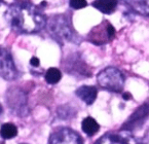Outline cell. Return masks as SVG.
<instances>
[{
    "instance_id": "obj_4",
    "label": "cell",
    "mask_w": 149,
    "mask_h": 144,
    "mask_svg": "<svg viewBox=\"0 0 149 144\" xmlns=\"http://www.w3.org/2000/svg\"><path fill=\"white\" fill-rule=\"evenodd\" d=\"M115 28L109 21H103L101 24L95 26L88 34V40L96 45H103L114 38Z\"/></svg>"
},
{
    "instance_id": "obj_10",
    "label": "cell",
    "mask_w": 149,
    "mask_h": 144,
    "mask_svg": "<svg viewBox=\"0 0 149 144\" xmlns=\"http://www.w3.org/2000/svg\"><path fill=\"white\" fill-rule=\"evenodd\" d=\"M135 142L133 140V136L131 135V132L129 131H123L121 130L120 132L117 133H113L110 132L107 133L101 138L99 139L96 143H104V144H115V143H132Z\"/></svg>"
},
{
    "instance_id": "obj_8",
    "label": "cell",
    "mask_w": 149,
    "mask_h": 144,
    "mask_svg": "<svg viewBox=\"0 0 149 144\" xmlns=\"http://www.w3.org/2000/svg\"><path fill=\"white\" fill-rule=\"evenodd\" d=\"M149 116V103H144L139 106L133 113L131 114L127 122L121 126L120 130L123 131L132 132L138 128L142 127V124L145 122L146 118Z\"/></svg>"
},
{
    "instance_id": "obj_16",
    "label": "cell",
    "mask_w": 149,
    "mask_h": 144,
    "mask_svg": "<svg viewBox=\"0 0 149 144\" xmlns=\"http://www.w3.org/2000/svg\"><path fill=\"white\" fill-rule=\"evenodd\" d=\"M45 80L49 85H56L62 78V73L58 68H49L45 73Z\"/></svg>"
},
{
    "instance_id": "obj_12",
    "label": "cell",
    "mask_w": 149,
    "mask_h": 144,
    "mask_svg": "<svg viewBox=\"0 0 149 144\" xmlns=\"http://www.w3.org/2000/svg\"><path fill=\"white\" fill-rule=\"evenodd\" d=\"M131 10L141 15H149V0H123Z\"/></svg>"
},
{
    "instance_id": "obj_7",
    "label": "cell",
    "mask_w": 149,
    "mask_h": 144,
    "mask_svg": "<svg viewBox=\"0 0 149 144\" xmlns=\"http://www.w3.org/2000/svg\"><path fill=\"white\" fill-rule=\"evenodd\" d=\"M48 142L52 144H81L84 143V139L77 132L71 130L70 128H59L51 134Z\"/></svg>"
},
{
    "instance_id": "obj_15",
    "label": "cell",
    "mask_w": 149,
    "mask_h": 144,
    "mask_svg": "<svg viewBox=\"0 0 149 144\" xmlns=\"http://www.w3.org/2000/svg\"><path fill=\"white\" fill-rule=\"evenodd\" d=\"M18 135V128L13 124H3L0 128V136L3 139H13Z\"/></svg>"
},
{
    "instance_id": "obj_3",
    "label": "cell",
    "mask_w": 149,
    "mask_h": 144,
    "mask_svg": "<svg viewBox=\"0 0 149 144\" xmlns=\"http://www.w3.org/2000/svg\"><path fill=\"white\" fill-rule=\"evenodd\" d=\"M99 85L112 93H121L125 87V75L115 67H107L97 75Z\"/></svg>"
},
{
    "instance_id": "obj_14",
    "label": "cell",
    "mask_w": 149,
    "mask_h": 144,
    "mask_svg": "<svg viewBox=\"0 0 149 144\" xmlns=\"http://www.w3.org/2000/svg\"><path fill=\"white\" fill-rule=\"evenodd\" d=\"M81 129L88 136H93L99 132L100 124L97 122V120L95 118L88 116L81 122Z\"/></svg>"
},
{
    "instance_id": "obj_9",
    "label": "cell",
    "mask_w": 149,
    "mask_h": 144,
    "mask_svg": "<svg viewBox=\"0 0 149 144\" xmlns=\"http://www.w3.org/2000/svg\"><path fill=\"white\" fill-rule=\"evenodd\" d=\"M64 67L67 70L68 73L72 75H79V76H92V71L90 70L88 66L84 63L80 57L74 56L68 58L66 60V63H64Z\"/></svg>"
},
{
    "instance_id": "obj_1",
    "label": "cell",
    "mask_w": 149,
    "mask_h": 144,
    "mask_svg": "<svg viewBox=\"0 0 149 144\" xmlns=\"http://www.w3.org/2000/svg\"><path fill=\"white\" fill-rule=\"evenodd\" d=\"M4 17L10 28L21 34L40 32L47 22L39 7L28 1L11 4L5 11Z\"/></svg>"
},
{
    "instance_id": "obj_20",
    "label": "cell",
    "mask_w": 149,
    "mask_h": 144,
    "mask_svg": "<svg viewBox=\"0 0 149 144\" xmlns=\"http://www.w3.org/2000/svg\"><path fill=\"white\" fill-rule=\"evenodd\" d=\"M1 112H2V107L0 106V114H1Z\"/></svg>"
},
{
    "instance_id": "obj_13",
    "label": "cell",
    "mask_w": 149,
    "mask_h": 144,
    "mask_svg": "<svg viewBox=\"0 0 149 144\" xmlns=\"http://www.w3.org/2000/svg\"><path fill=\"white\" fill-rule=\"evenodd\" d=\"M92 5L105 15H111L117 7V0H95Z\"/></svg>"
},
{
    "instance_id": "obj_21",
    "label": "cell",
    "mask_w": 149,
    "mask_h": 144,
    "mask_svg": "<svg viewBox=\"0 0 149 144\" xmlns=\"http://www.w3.org/2000/svg\"><path fill=\"white\" fill-rule=\"evenodd\" d=\"M0 3H1V0H0Z\"/></svg>"
},
{
    "instance_id": "obj_11",
    "label": "cell",
    "mask_w": 149,
    "mask_h": 144,
    "mask_svg": "<svg viewBox=\"0 0 149 144\" xmlns=\"http://www.w3.org/2000/svg\"><path fill=\"white\" fill-rule=\"evenodd\" d=\"M75 94H76V96L79 99L84 101L86 105H92L97 99L98 91L93 85H82V87H78L76 89Z\"/></svg>"
},
{
    "instance_id": "obj_6",
    "label": "cell",
    "mask_w": 149,
    "mask_h": 144,
    "mask_svg": "<svg viewBox=\"0 0 149 144\" xmlns=\"http://www.w3.org/2000/svg\"><path fill=\"white\" fill-rule=\"evenodd\" d=\"M0 76L5 80H15L18 76V69L15 67L10 52L0 46Z\"/></svg>"
},
{
    "instance_id": "obj_19",
    "label": "cell",
    "mask_w": 149,
    "mask_h": 144,
    "mask_svg": "<svg viewBox=\"0 0 149 144\" xmlns=\"http://www.w3.org/2000/svg\"><path fill=\"white\" fill-rule=\"evenodd\" d=\"M123 99H125V100H131L132 99V95L130 94V93H123Z\"/></svg>"
},
{
    "instance_id": "obj_17",
    "label": "cell",
    "mask_w": 149,
    "mask_h": 144,
    "mask_svg": "<svg viewBox=\"0 0 149 144\" xmlns=\"http://www.w3.org/2000/svg\"><path fill=\"white\" fill-rule=\"evenodd\" d=\"M69 4L74 9H81L88 6L86 0H69Z\"/></svg>"
},
{
    "instance_id": "obj_18",
    "label": "cell",
    "mask_w": 149,
    "mask_h": 144,
    "mask_svg": "<svg viewBox=\"0 0 149 144\" xmlns=\"http://www.w3.org/2000/svg\"><path fill=\"white\" fill-rule=\"evenodd\" d=\"M39 59L38 58H36V57H33L32 59L30 60V64L32 66H34V67H38L39 66Z\"/></svg>"
},
{
    "instance_id": "obj_2",
    "label": "cell",
    "mask_w": 149,
    "mask_h": 144,
    "mask_svg": "<svg viewBox=\"0 0 149 144\" xmlns=\"http://www.w3.org/2000/svg\"><path fill=\"white\" fill-rule=\"evenodd\" d=\"M47 24L48 33L60 44L65 42H78V35L71 25V21L65 15H56L49 19Z\"/></svg>"
},
{
    "instance_id": "obj_5",
    "label": "cell",
    "mask_w": 149,
    "mask_h": 144,
    "mask_svg": "<svg viewBox=\"0 0 149 144\" xmlns=\"http://www.w3.org/2000/svg\"><path fill=\"white\" fill-rule=\"evenodd\" d=\"M7 105L10 109L20 116H25L28 114L27 108V97L26 94L20 89H11L7 92L6 96Z\"/></svg>"
}]
</instances>
